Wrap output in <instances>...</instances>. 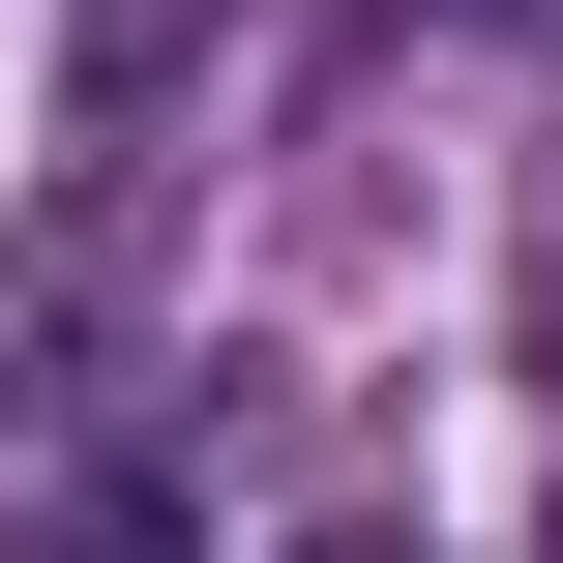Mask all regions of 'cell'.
<instances>
[{"instance_id":"6da1fadb","label":"cell","mask_w":563,"mask_h":563,"mask_svg":"<svg viewBox=\"0 0 563 563\" xmlns=\"http://www.w3.org/2000/svg\"><path fill=\"white\" fill-rule=\"evenodd\" d=\"M0 563H178V386H0Z\"/></svg>"},{"instance_id":"7a4b0ae2","label":"cell","mask_w":563,"mask_h":563,"mask_svg":"<svg viewBox=\"0 0 563 563\" xmlns=\"http://www.w3.org/2000/svg\"><path fill=\"white\" fill-rule=\"evenodd\" d=\"M297 563H445V534H297Z\"/></svg>"},{"instance_id":"3957f363","label":"cell","mask_w":563,"mask_h":563,"mask_svg":"<svg viewBox=\"0 0 563 563\" xmlns=\"http://www.w3.org/2000/svg\"><path fill=\"white\" fill-rule=\"evenodd\" d=\"M534 563H563V534H534Z\"/></svg>"}]
</instances>
